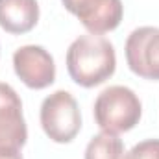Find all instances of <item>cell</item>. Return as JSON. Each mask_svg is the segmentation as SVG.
<instances>
[{
    "instance_id": "8",
    "label": "cell",
    "mask_w": 159,
    "mask_h": 159,
    "mask_svg": "<svg viewBox=\"0 0 159 159\" xmlns=\"http://www.w3.org/2000/svg\"><path fill=\"white\" fill-rule=\"evenodd\" d=\"M39 20L37 0H0V28L7 34H26Z\"/></svg>"
},
{
    "instance_id": "10",
    "label": "cell",
    "mask_w": 159,
    "mask_h": 159,
    "mask_svg": "<svg viewBox=\"0 0 159 159\" xmlns=\"http://www.w3.org/2000/svg\"><path fill=\"white\" fill-rule=\"evenodd\" d=\"M124 159H159V139H146L135 144Z\"/></svg>"
},
{
    "instance_id": "9",
    "label": "cell",
    "mask_w": 159,
    "mask_h": 159,
    "mask_svg": "<svg viewBox=\"0 0 159 159\" xmlns=\"http://www.w3.org/2000/svg\"><path fill=\"white\" fill-rule=\"evenodd\" d=\"M85 159H124V144L117 133L102 131L89 141Z\"/></svg>"
},
{
    "instance_id": "3",
    "label": "cell",
    "mask_w": 159,
    "mask_h": 159,
    "mask_svg": "<svg viewBox=\"0 0 159 159\" xmlns=\"http://www.w3.org/2000/svg\"><path fill=\"white\" fill-rule=\"evenodd\" d=\"M41 126L54 143H70L80 133L81 115L76 98L69 91H56L41 104Z\"/></svg>"
},
{
    "instance_id": "4",
    "label": "cell",
    "mask_w": 159,
    "mask_h": 159,
    "mask_svg": "<svg viewBox=\"0 0 159 159\" xmlns=\"http://www.w3.org/2000/svg\"><path fill=\"white\" fill-rule=\"evenodd\" d=\"M126 61L133 74L144 80H159V28L143 26L126 41Z\"/></svg>"
},
{
    "instance_id": "5",
    "label": "cell",
    "mask_w": 159,
    "mask_h": 159,
    "mask_svg": "<svg viewBox=\"0 0 159 159\" xmlns=\"http://www.w3.org/2000/svg\"><path fill=\"white\" fill-rule=\"evenodd\" d=\"M65 9L76 15L89 34L102 35L115 30L122 20V0H61Z\"/></svg>"
},
{
    "instance_id": "1",
    "label": "cell",
    "mask_w": 159,
    "mask_h": 159,
    "mask_svg": "<svg viewBox=\"0 0 159 159\" xmlns=\"http://www.w3.org/2000/svg\"><path fill=\"white\" fill-rule=\"evenodd\" d=\"M117 69L115 48L102 35H80L67 50V70L81 87H96Z\"/></svg>"
},
{
    "instance_id": "7",
    "label": "cell",
    "mask_w": 159,
    "mask_h": 159,
    "mask_svg": "<svg viewBox=\"0 0 159 159\" xmlns=\"http://www.w3.org/2000/svg\"><path fill=\"white\" fill-rule=\"evenodd\" d=\"M28 128L22 117V102L17 91L0 81V148H22Z\"/></svg>"
},
{
    "instance_id": "2",
    "label": "cell",
    "mask_w": 159,
    "mask_h": 159,
    "mask_svg": "<svg viewBox=\"0 0 159 159\" xmlns=\"http://www.w3.org/2000/svg\"><path fill=\"white\" fill-rule=\"evenodd\" d=\"M143 113L139 96L124 85H111L104 89L94 100V120L102 131L124 133L133 129Z\"/></svg>"
},
{
    "instance_id": "6",
    "label": "cell",
    "mask_w": 159,
    "mask_h": 159,
    "mask_svg": "<svg viewBox=\"0 0 159 159\" xmlns=\"http://www.w3.org/2000/svg\"><path fill=\"white\" fill-rule=\"evenodd\" d=\"M15 74L30 89H44L56 80L54 57L48 50L37 44H26L13 54Z\"/></svg>"
},
{
    "instance_id": "11",
    "label": "cell",
    "mask_w": 159,
    "mask_h": 159,
    "mask_svg": "<svg viewBox=\"0 0 159 159\" xmlns=\"http://www.w3.org/2000/svg\"><path fill=\"white\" fill-rule=\"evenodd\" d=\"M0 159H22L20 148H0Z\"/></svg>"
}]
</instances>
